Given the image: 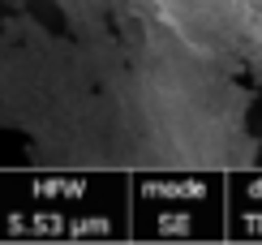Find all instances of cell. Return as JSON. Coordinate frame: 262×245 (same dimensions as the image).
I'll use <instances>...</instances> for the list:
<instances>
[{
    "label": "cell",
    "instance_id": "cell-2",
    "mask_svg": "<svg viewBox=\"0 0 262 245\" xmlns=\"http://www.w3.org/2000/svg\"><path fill=\"white\" fill-rule=\"evenodd\" d=\"M138 241H220L228 237V176L142 172L134 176Z\"/></svg>",
    "mask_w": 262,
    "mask_h": 245
},
{
    "label": "cell",
    "instance_id": "cell-3",
    "mask_svg": "<svg viewBox=\"0 0 262 245\" xmlns=\"http://www.w3.org/2000/svg\"><path fill=\"white\" fill-rule=\"evenodd\" d=\"M228 237L262 241V172L228 176Z\"/></svg>",
    "mask_w": 262,
    "mask_h": 245
},
{
    "label": "cell",
    "instance_id": "cell-1",
    "mask_svg": "<svg viewBox=\"0 0 262 245\" xmlns=\"http://www.w3.org/2000/svg\"><path fill=\"white\" fill-rule=\"evenodd\" d=\"M134 237V176L0 172V241H125Z\"/></svg>",
    "mask_w": 262,
    "mask_h": 245
}]
</instances>
